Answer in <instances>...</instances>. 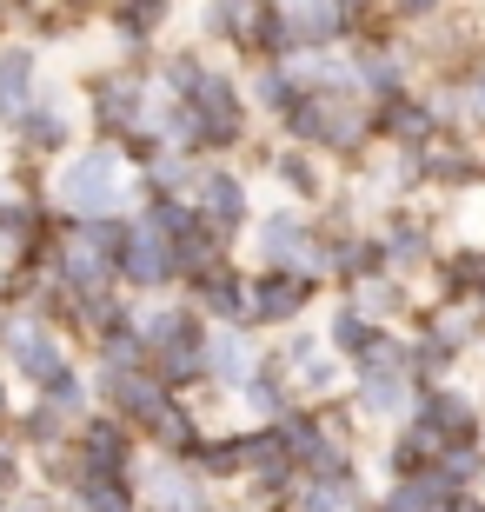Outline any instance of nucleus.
<instances>
[{"label":"nucleus","instance_id":"a19ab883","mask_svg":"<svg viewBox=\"0 0 485 512\" xmlns=\"http://www.w3.org/2000/svg\"><path fill=\"white\" fill-rule=\"evenodd\" d=\"M7 413H14V406H7V380H0V426H7Z\"/></svg>","mask_w":485,"mask_h":512},{"label":"nucleus","instance_id":"4468645a","mask_svg":"<svg viewBox=\"0 0 485 512\" xmlns=\"http://www.w3.org/2000/svg\"><path fill=\"white\" fill-rule=\"evenodd\" d=\"M379 253H386L392 273H419V266L439 260V240H432V227L419 220V213L392 207V213H386V227H379Z\"/></svg>","mask_w":485,"mask_h":512},{"label":"nucleus","instance_id":"2f4dec72","mask_svg":"<svg viewBox=\"0 0 485 512\" xmlns=\"http://www.w3.org/2000/svg\"><path fill=\"white\" fill-rule=\"evenodd\" d=\"M373 333H379V326L366 320V313H359L353 300H339L333 313H326V326H319V340H326V353H339V360H353V353H359L366 340H373Z\"/></svg>","mask_w":485,"mask_h":512},{"label":"nucleus","instance_id":"37998d69","mask_svg":"<svg viewBox=\"0 0 485 512\" xmlns=\"http://www.w3.org/2000/svg\"><path fill=\"white\" fill-rule=\"evenodd\" d=\"M0 306H7V286H0Z\"/></svg>","mask_w":485,"mask_h":512},{"label":"nucleus","instance_id":"4c0bfd02","mask_svg":"<svg viewBox=\"0 0 485 512\" xmlns=\"http://www.w3.org/2000/svg\"><path fill=\"white\" fill-rule=\"evenodd\" d=\"M20 486V453H14V439H0V493H14Z\"/></svg>","mask_w":485,"mask_h":512},{"label":"nucleus","instance_id":"7ed1b4c3","mask_svg":"<svg viewBox=\"0 0 485 512\" xmlns=\"http://www.w3.org/2000/svg\"><path fill=\"white\" fill-rule=\"evenodd\" d=\"M140 353L160 380L180 393V386H200V353H206V320L187 306H153L140 313Z\"/></svg>","mask_w":485,"mask_h":512},{"label":"nucleus","instance_id":"a878e982","mask_svg":"<svg viewBox=\"0 0 485 512\" xmlns=\"http://www.w3.org/2000/svg\"><path fill=\"white\" fill-rule=\"evenodd\" d=\"M346 300H353L373 326H386V320H399V313L412 306V293H406V280H399L392 266H379V273H366L359 286H346Z\"/></svg>","mask_w":485,"mask_h":512},{"label":"nucleus","instance_id":"393cba45","mask_svg":"<svg viewBox=\"0 0 485 512\" xmlns=\"http://www.w3.org/2000/svg\"><path fill=\"white\" fill-rule=\"evenodd\" d=\"M299 94H306V87H299V74L286 67V60H260V67H253V87H246V107H253L260 120H280Z\"/></svg>","mask_w":485,"mask_h":512},{"label":"nucleus","instance_id":"5701e85b","mask_svg":"<svg viewBox=\"0 0 485 512\" xmlns=\"http://www.w3.org/2000/svg\"><path fill=\"white\" fill-rule=\"evenodd\" d=\"M240 399H246V406H253L260 419H280V413H293V373H286V360H280V353H266V360H253V373H246Z\"/></svg>","mask_w":485,"mask_h":512},{"label":"nucleus","instance_id":"7c9ffc66","mask_svg":"<svg viewBox=\"0 0 485 512\" xmlns=\"http://www.w3.org/2000/svg\"><path fill=\"white\" fill-rule=\"evenodd\" d=\"M439 453H446V439H439V433H426V426L412 419L406 433H399V439L386 446V473H392V479H419V473H426V466H432Z\"/></svg>","mask_w":485,"mask_h":512},{"label":"nucleus","instance_id":"e433bc0d","mask_svg":"<svg viewBox=\"0 0 485 512\" xmlns=\"http://www.w3.org/2000/svg\"><path fill=\"white\" fill-rule=\"evenodd\" d=\"M452 0H386V14H392V27H426V20H439Z\"/></svg>","mask_w":485,"mask_h":512},{"label":"nucleus","instance_id":"72a5a7b5","mask_svg":"<svg viewBox=\"0 0 485 512\" xmlns=\"http://www.w3.org/2000/svg\"><path fill=\"white\" fill-rule=\"evenodd\" d=\"M153 512H213V499L200 493V479L187 473H153Z\"/></svg>","mask_w":485,"mask_h":512},{"label":"nucleus","instance_id":"0eeeda50","mask_svg":"<svg viewBox=\"0 0 485 512\" xmlns=\"http://www.w3.org/2000/svg\"><path fill=\"white\" fill-rule=\"evenodd\" d=\"M0 353L14 366V380L27 386H47L67 366V346H60V333L47 320H0Z\"/></svg>","mask_w":485,"mask_h":512},{"label":"nucleus","instance_id":"f03ea898","mask_svg":"<svg viewBox=\"0 0 485 512\" xmlns=\"http://www.w3.org/2000/svg\"><path fill=\"white\" fill-rule=\"evenodd\" d=\"M140 180L133 160L120 153V140H94L80 153H60V173H54V200L67 220H100V213H120L127 187Z\"/></svg>","mask_w":485,"mask_h":512},{"label":"nucleus","instance_id":"39448f33","mask_svg":"<svg viewBox=\"0 0 485 512\" xmlns=\"http://www.w3.org/2000/svg\"><path fill=\"white\" fill-rule=\"evenodd\" d=\"M193 207H200V227L220 233L226 247H233V233L253 227V193H246V173H233L226 160H200V173H193Z\"/></svg>","mask_w":485,"mask_h":512},{"label":"nucleus","instance_id":"c9c22d12","mask_svg":"<svg viewBox=\"0 0 485 512\" xmlns=\"http://www.w3.org/2000/svg\"><path fill=\"white\" fill-rule=\"evenodd\" d=\"M40 399H54V406H60V413H67V419H80V413H87V380H80L74 366H60L54 380L40 386Z\"/></svg>","mask_w":485,"mask_h":512},{"label":"nucleus","instance_id":"20e7f679","mask_svg":"<svg viewBox=\"0 0 485 512\" xmlns=\"http://www.w3.org/2000/svg\"><path fill=\"white\" fill-rule=\"evenodd\" d=\"M107 260H113V286H140V293H160L173 280L167 273V247L147 220H127V213H107Z\"/></svg>","mask_w":485,"mask_h":512},{"label":"nucleus","instance_id":"423d86ee","mask_svg":"<svg viewBox=\"0 0 485 512\" xmlns=\"http://www.w3.org/2000/svg\"><path fill=\"white\" fill-rule=\"evenodd\" d=\"M319 286L293 266H260L246 273V326H293L306 306H313Z\"/></svg>","mask_w":485,"mask_h":512},{"label":"nucleus","instance_id":"412c9836","mask_svg":"<svg viewBox=\"0 0 485 512\" xmlns=\"http://www.w3.org/2000/svg\"><path fill=\"white\" fill-rule=\"evenodd\" d=\"M286 506H293V512H359V479H353V466H333V473H299Z\"/></svg>","mask_w":485,"mask_h":512},{"label":"nucleus","instance_id":"6ab92c4d","mask_svg":"<svg viewBox=\"0 0 485 512\" xmlns=\"http://www.w3.org/2000/svg\"><path fill=\"white\" fill-rule=\"evenodd\" d=\"M100 14L120 34V47H153V40L167 34V20L180 14V0H107Z\"/></svg>","mask_w":485,"mask_h":512},{"label":"nucleus","instance_id":"c756f323","mask_svg":"<svg viewBox=\"0 0 485 512\" xmlns=\"http://www.w3.org/2000/svg\"><path fill=\"white\" fill-rule=\"evenodd\" d=\"M266 167H273V180H280L293 200H326V180H319V153L313 147H293V140H286Z\"/></svg>","mask_w":485,"mask_h":512},{"label":"nucleus","instance_id":"9b49d317","mask_svg":"<svg viewBox=\"0 0 485 512\" xmlns=\"http://www.w3.org/2000/svg\"><path fill=\"white\" fill-rule=\"evenodd\" d=\"M187 300L206 326H246V273L233 260H220L213 273H200V280L187 286Z\"/></svg>","mask_w":485,"mask_h":512},{"label":"nucleus","instance_id":"c85d7f7f","mask_svg":"<svg viewBox=\"0 0 485 512\" xmlns=\"http://www.w3.org/2000/svg\"><path fill=\"white\" fill-rule=\"evenodd\" d=\"M220 260H226V240H220V233H206V227L167 240V273H173V280H187V286L200 280V273H213Z\"/></svg>","mask_w":485,"mask_h":512},{"label":"nucleus","instance_id":"bb28decb","mask_svg":"<svg viewBox=\"0 0 485 512\" xmlns=\"http://www.w3.org/2000/svg\"><path fill=\"white\" fill-rule=\"evenodd\" d=\"M260 7H266V0H206V7H200V34H206V40H226L233 54H246Z\"/></svg>","mask_w":485,"mask_h":512},{"label":"nucleus","instance_id":"58836bf2","mask_svg":"<svg viewBox=\"0 0 485 512\" xmlns=\"http://www.w3.org/2000/svg\"><path fill=\"white\" fill-rule=\"evenodd\" d=\"M54 7H60V14H67V20H87V14H100L107 0H54Z\"/></svg>","mask_w":485,"mask_h":512},{"label":"nucleus","instance_id":"cd10ccee","mask_svg":"<svg viewBox=\"0 0 485 512\" xmlns=\"http://www.w3.org/2000/svg\"><path fill=\"white\" fill-rule=\"evenodd\" d=\"M412 399H419L412 373H359V413L366 419H406Z\"/></svg>","mask_w":485,"mask_h":512},{"label":"nucleus","instance_id":"f257e3e1","mask_svg":"<svg viewBox=\"0 0 485 512\" xmlns=\"http://www.w3.org/2000/svg\"><path fill=\"white\" fill-rule=\"evenodd\" d=\"M280 133L293 140V147L339 153V160H353V153H366L379 140V133H373V100H359V94H313V87L280 114Z\"/></svg>","mask_w":485,"mask_h":512},{"label":"nucleus","instance_id":"ea45409f","mask_svg":"<svg viewBox=\"0 0 485 512\" xmlns=\"http://www.w3.org/2000/svg\"><path fill=\"white\" fill-rule=\"evenodd\" d=\"M346 14H373V7H386V0H339Z\"/></svg>","mask_w":485,"mask_h":512},{"label":"nucleus","instance_id":"f704fd0d","mask_svg":"<svg viewBox=\"0 0 485 512\" xmlns=\"http://www.w3.org/2000/svg\"><path fill=\"white\" fill-rule=\"evenodd\" d=\"M20 439H27L34 453H47V446H60V439H74V433H67V413H60L54 399H34V406L20 413Z\"/></svg>","mask_w":485,"mask_h":512},{"label":"nucleus","instance_id":"4be33fe9","mask_svg":"<svg viewBox=\"0 0 485 512\" xmlns=\"http://www.w3.org/2000/svg\"><path fill=\"white\" fill-rule=\"evenodd\" d=\"M273 7L293 20L299 47H333V40H346V27H353V14H346L339 0H273Z\"/></svg>","mask_w":485,"mask_h":512},{"label":"nucleus","instance_id":"473e14b6","mask_svg":"<svg viewBox=\"0 0 485 512\" xmlns=\"http://www.w3.org/2000/svg\"><path fill=\"white\" fill-rule=\"evenodd\" d=\"M193 466L213 479H240L246 473V453H240V433H200V446H193Z\"/></svg>","mask_w":485,"mask_h":512},{"label":"nucleus","instance_id":"c03bdc74","mask_svg":"<svg viewBox=\"0 0 485 512\" xmlns=\"http://www.w3.org/2000/svg\"><path fill=\"white\" fill-rule=\"evenodd\" d=\"M373 512H379V506H373Z\"/></svg>","mask_w":485,"mask_h":512},{"label":"nucleus","instance_id":"9d476101","mask_svg":"<svg viewBox=\"0 0 485 512\" xmlns=\"http://www.w3.org/2000/svg\"><path fill=\"white\" fill-rule=\"evenodd\" d=\"M373 133H386V147H426L432 133H439V107H432L426 94H412V87H399V94L373 100Z\"/></svg>","mask_w":485,"mask_h":512},{"label":"nucleus","instance_id":"f8f14e48","mask_svg":"<svg viewBox=\"0 0 485 512\" xmlns=\"http://www.w3.org/2000/svg\"><path fill=\"white\" fill-rule=\"evenodd\" d=\"M40 94V47L34 40H0V127H14Z\"/></svg>","mask_w":485,"mask_h":512},{"label":"nucleus","instance_id":"6e6552de","mask_svg":"<svg viewBox=\"0 0 485 512\" xmlns=\"http://www.w3.org/2000/svg\"><path fill=\"white\" fill-rule=\"evenodd\" d=\"M100 399H107L113 419H127L133 433H140V426L173 399V386L160 380L153 366H100Z\"/></svg>","mask_w":485,"mask_h":512},{"label":"nucleus","instance_id":"f3484780","mask_svg":"<svg viewBox=\"0 0 485 512\" xmlns=\"http://www.w3.org/2000/svg\"><path fill=\"white\" fill-rule=\"evenodd\" d=\"M7 133L20 140V153H34V160H60V153H67V140H74V120H67V107H60V100H40L34 94V107H27V114H20Z\"/></svg>","mask_w":485,"mask_h":512},{"label":"nucleus","instance_id":"1a4fd4ad","mask_svg":"<svg viewBox=\"0 0 485 512\" xmlns=\"http://www.w3.org/2000/svg\"><path fill=\"white\" fill-rule=\"evenodd\" d=\"M412 173H419V187H479V180H485V160L472 153L466 133L439 127L426 147H412Z\"/></svg>","mask_w":485,"mask_h":512},{"label":"nucleus","instance_id":"aec40b11","mask_svg":"<svg viewBox=\"0 0 485 512\" xmlns=\"http://www.w3.org/2000/svg\"><path fill=\"white\" fill-rule=\"evenodd\" d=\"M419 340L446 346V353H466V346H479V340H485L479 300H452V293H439V306L426 313V333H419Z\"/></svg>","mask_w":485,"mask_h":512},{"label":"nucleus","instance_id":"79ce46f5","mask_svg":"<svg viewBox=\"0 0 485 512\" xmlns=\"http://www.w3.org/2000/svg\"><path fill=\"white\" fill-rule=\"evenodd\" d=\"M472 300H479V313H485V286H479V293H472Z\"/></svg>","mask_w":485,"mask_h":512},{"label":"nucleus","instance_id":"ddd939ff","mask_svg":"<svg viewBox=\"0 0 485 512\" xmlns=\"http://www.w3.org/2000/svg\"><path fill=\"white\" fill-rule=\"evenodd\" d=\"M74 453L87 459V473H133V426H127V419H113V413L80 419Z\"/></svg>","mask_w":485,"mask_h":512},{"label":"nucleus","instance_id":"2eb2a0df","mask_svg":"<svg viewBox=\"0 0 485 512\" xmlns=\"http://www.w3.org/2000/svg\"><path fill=\"white\" fill-rule=\"evenodd\" d=\"M412 419L426 426V433H439L452 446V439H479V406H472L459 386H426V393L412 399Z\"/></svg>","mask_w":485,"mask_h":512},{"label":"nucleus","instance_id":"dca6fc26","mask_svg":"<svg viewBox=\"0 0 485 512\" xmlns=\"http://www.w3.org/2000/svg\"><path fill=\"white\" fill-rule=\"evenodd\" d=\"M246 373H253V346H246V326H213L200 353V380L220 386V393H240Z\"/></svg>","mask_w":485,"mask_h":512},{"label":"nucleus","instance_id":"a211bd4d","mask_svg":"<svg viewBox=\"0 0 485 512\" xmlns=\"http://www.w3.org/2000/svg\"><path fill=\"white\" fill-rule=\"evenodd\" d=\"M306 240H313V220L299 207H273L253 220V247H260V266H293L299 253H306Z\"/></svg>","mask_w":485,"mask_h":512},{"label":"nucleus","instance_id":"b1692460","mask_svg":"<svg viewBox=\"0 0 485 512\" xmlns=\"http://www.w3.org/2000/svg\"><path fill=\"white\" fill-rule=\"evenodd\" d=\"M140 433L153 439V453H167V459H187L193 446H200V419H193V406L180 393L167 399V406H160V413L147 419V426H140Z\"/></svg>","mask_w":485,"mask_h":512}]
</instances>
